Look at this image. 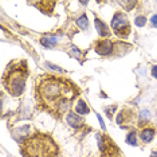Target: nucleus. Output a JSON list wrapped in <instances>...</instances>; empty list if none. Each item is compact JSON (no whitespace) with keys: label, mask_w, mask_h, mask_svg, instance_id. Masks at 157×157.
<instances>
[{"label":"nucleus","mask_w":157,"mask_h":157,"mask_svg":"<svg viewBox=\"0 0 157 157\" xmlns=\"http://www.w3.org/2000/svg\"><path fill=\"white\" fill-rule=\"evenodd\" d=\"M97 117H98V121H99V124H101V128H102V129H103V130H105V129H106V126H105V122H103L102 117H101V116H99V114H97Z\"/></svg>","instance_id":"obj_18"},{"label":"nucleus","mask_w":157,"mask_h":157,"mask_svg":"<svg viewBox=\"0 0 157 157\" xmlns=\"http://www.w3.org/2000/svg\"><path fill=\"white\" fill-rule=\"evenodd\" d=\"M151 23H152L153 27H157V15H153L151 17Z\"/></svg>","instance_id":"obj_17"},{"label":"nucleus","mask_w":157,"mask_h":157,"mask_svg":"<svg viewBox=\"0 0 157 157\" xmlns=\"http://www.w3.org/2000/svg\"><path fill=\"white\" fill-rule=\"evenodd\" d=\"M151 73H152V75L157 79V66H153V67H152V71H151Z\"/></svg>","instance_id":"obj_19"},{"label":"nucleus","mask_w":157,"mask_h":157,"mask_svg":"<svg viewBox=\"0 0 157 157\" xmlns=\"http://www.w3.org/2000/svg\"><path fill=\"white\" fill-rule=\"evenodd\" d=\"M71 54L75 56V58H78V59H79L81 56H82V52L75 47V46H73V47H71Z\"/></svg>","instance_id":"obj_15"},{"label":"nucleus","mask_w":157,"mask_h":157,"mask_svg":"<svg viewBox=\"0 0 157 157\" xmlns=\"http://www.w3.org/2000/svg\"><path fill=\"white\" fill-rule=\"evenodd\" d=\"M75 23H77V26L81 28V30H87L89 28V20H87V16L85 15V13H82L81 16H78L77 19H75Z\"/></svg>","instance_id":"obj_11"},{"label":"nucleus","mask_w":157,"mask_h":157,"mask_svg":"<svg viewBox=\"0 0 157 157\" xmlns=\"http://www.w3.org/2000/svg\"><path fill=\"white\" fill-rule=\"evenodd\" d=\"M112 28L114 34L120 38H126L130 34V23L128 20V16L124 12H116L112 19Z\"/></svg>","instance_id":"obj_4"},{"label":"nucleus","mask_w":157,"mask_h":157,"mask_svg":"<svg viewBox=\"0 0 157 157\" xmlns=\"http://www.w3.org/2000/svg\"><path fill=\"white\" fill-rule=\"evenodd\" d=\"M77 95L78 89L69 79L54 75H43L36 82L38 102L56 117L67 114Z\"/></svg>","instance_id":"obj_1"},{"label":"nucleus","mask_w":157,"mask_h":157,"mask_svg":"<svg viewBox=\"0 0 157 157\" xmlns=\"http://www.w3.org/2000/svg\"><path fill=\"white\" fill-rule=\"evenodd\" d=\"M66 121L74 129H79V128L83 126V118H82L79 114H77L74 112H69L66 114Z\"/></svg>","instance_id":"obj_6"},{"label":"nucleus","mask_w":157,"mask_h":157,"mask_svg":"<svg viewBox=\"0 0 157 157\" xmlns=\"http://www.w3.org/2000/svg\"><path fill=\"white\" fill-rule=\"evenodd\" d=\"M46 63H47V67H50L51 70H55V71H58V73H63V69H60V67L55 66V65H51V63H48V62H46Z\"/></svg>","instance_id":"obj_16"},{"label":"nucleus","mask_w":157,"mask_h":157,"mask_svg":"<svg viewBox=\"0 0 157 157\" xmlns=\"http://www.w3.org/2000/svg\"><path fill=\"white\" fill-rule=\"evenodd\" d=\"M22 153L24 157H55L58 146L50 136L36 133L24 138Z\"/></svg>","instance_id":"obj_2"},{"label":"nucleus","mask_w":157,"mask_h":157,"mask_svg":"<svg viewBox=\"0 0 157 157\" xmlns=\"http://www.w3.org/2000/svg\"><path fill=\"white\" fill-rule=\"evenodd\" d=\"M152 157H157V156H155V155H153V156H152Z\"/></svg>","instance_id":"obj_20"},{"label":"nucleus","mask_w":157,"mask_h":157,"mask_svg":"<svg viewBox=\"0 0 157 157\" xmlns=\"http://www.w3.org/2000/svg\"><path fill=\"white\" fill-rule=\"evenodd\" d=\"M149 117H151V112L149 110H142L138 114V120L140 121H146V120H149Z\"/></svg>","instance_id":"obj_14"},{"label":"nucleus","mask_w":157,"mask_h":157,"mask_svg":"<svg viewBox=\"0 0 157 157\" xmlns=\"http://www.w3.org/2000/svg\"><path fill=\"white\" fill-rule=\"evenodd\" d=\"M116 48V44L110 39H98L94 43V50L99 55H112Z\"/></svg>","instance_id":"obj_5"},{"label":"nucleus","mask_w":157,"mask_h":157,"mask_svg":"<svg viewBox=\"0 0 157 157\" xmlns=\"http://www.w3.org/2000/svg\"><path fill=\"white\" fill-rule=\"evenodd\" d=\"M134 23H136V26H137V27H144L146 24V17L142 16V15L137 16V17H136V20H134Z\"/></svg>","instance_id":"obj_13"},{"label":"nucleus","mask_w":157,"mask_h":157,"mask_svg":"<svg viewBox=\"0 0 157 157\" xmlns=\"http://www.w3.org/2000/svg\"><path fill=\"white\" fill-rule=\"evenodd\" d=\"M75 113L79 114V116H85V114L90 113V109H89L87 103L83 101V99H78V102L75 103Z\"/></svg>","instance_id":"obj_10"},{"label":"nucleus","mask_w":157,"mask_h":157,"mask_svg":"<svg viewBox=\"0 0 157 157\" xmlns=\"http://www.w3.org/2000/svg\"><path fill=\"white\" fill-rule=\"evenodd\" d=\"M126 144H129L132 146H137L138 145V134L136 130H132L130 133H128L126 136Z\"/></svg>","instance_id":"obj_12"},{"label":"nucleus","mask_w":157,"mask_h":157,"mask_svg":"<svg viewBox=\"0 0 157 157\" xmlns=\"http://www.w3.org/2000/svg\"><path fill=\"white\" fill-rule=\"evenodd\" d=\"M28 75L26 60H17L10 63L7 71L3 77V82L7 91L13 97H19L26 87V81Z\"/></svg>","instance_id":"obj_3"},{"label":"nucleus","mask_w":157,"mask_h":157,"mask_svg":"<svg viewBox=\"0 0 157 157\" xmlns=\"http://www.w3.org/2000/svg\"><path fill=\"white\" fill-rule=\"evenodd\" d=\"M94 26H95V30H97V33H98V35H99L101 38L106 39V38L110 36V30H109L108 24L103 23L101 19L95 17V19H94Z\"/></svg>","instance_id":"obj_7"},{"label":"nucleus","mask_w":157,"mask_h":157,"mask_svg":"<svg viewBox=\"0 0 157 157\" xmlns=\"http://www.w3.org/2000/svg\"><path fill=\"white\" fill-rule=\"evenodd\" d=\"M40 44L43 47H47V48H52L58 44V39L55 36H50V35H46V36H42L40 38Z\"/></svg>","instance_id":"obj_9"},{"label":"nucleus","mask_w":157,"mask_h":157,"mask_svg":"<svg viewBox=\"0 0 157 157\" xmlns=\"http://www.w3.org/2000/svg\"><path fill=\"white\" fill-rule=\"evenodd\" d=\"M140 138L142 142H151L155 138V129L152 128H145L140 132Z\"/></svg>","instance_id":"obj_8"}]
</instances>
